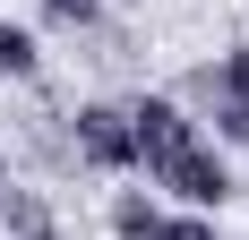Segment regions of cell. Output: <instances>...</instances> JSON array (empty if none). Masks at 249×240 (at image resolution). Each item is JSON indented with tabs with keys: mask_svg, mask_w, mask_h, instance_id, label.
<instances>
[{
	"mask_svg": "<svg viewBox=\"0 0 249 240\" xmlns=\"http://www.w3.org/2000/svg\"><path fill=\"white\" fill-rule=\"evenodd\" d=\"M138 171H146L163 197H180L189 215H224V206H232V163L215 154L206 129H198V137H180V146H155Z\"/></svg>",
	"mask_w": 249,
	"mask_h": 240,
	"instance_id": "cell-1",
	"label": "cell"
},
{
	"mask_svg": "<svg viewBox=\"0 0 249 240\" xmlns=\"http://www.w3.org/2000/svg\"><path fill=\"white\" fill-rule=\"evenodd\" d=\"M69 154L95 171H138V137H129V103H77L69 112Z\"/></svg>",
	"mask_w": 249,
	"mask_h": 240,
	"instance_id": "cell-2",
	"label": "cell"
},
{
	"mask_svg": "<svg viewBox=\"0 0 249 240\" xmlns=\"http://www.w3.org/2000/svg\"><path fill=\"white\" fill-rule=\"evenodd\" d=\"M198 95H206V120H215V137L249 154V43H232L215 69H198Z\"/></svg>",
	"mask_w": 249,
	"mask_h": 240,
	"instance_id": "cell-3",
	"label": "cell"
},
{
	"mask_svg": "<svg viewBox=\"0 0 249 240\" xmlns=\"http://www.w3.org/2000/svg\"><path fill=\"white\" fill-rule=\"evenodd\" d=\"M0 232H9V240H60V215H52V197H43V189L0 180Z\"/></svg>",
	"mask_w": 249,
	"mask_h": 240,
	"instance_id": "cell-4",
	"label": "cell"
},
{
	"mask_svg": "<svg viewBox=\"0 0 249 240\" xmlns=\"http://www.w3.org/2000/svg\"><path fill=\"white\" fill-rule=\"evenodd\" d=\"M103 223H112V240H155V232H163V206H155L146 189H121Z\"/></svg>",
	"mask_w": 249,
	"mask_h": 240,
	"instance_id": "cell-5",
	"label": "cell"
},
{
	"mask_svg": "<svg viewBox=\"0 0 249 240\" xmlns=\"http://www.w3.org/2000/svg\"><path fill=\"white\" fill-rule=\"evenodd\" d=\"M0 77H18V86L43 77V43H35L26 26H9V17H0Z\"/></svg>",
	"mask_w": 249,
	"mask_h": 240,
	"instance_id": "cell-6",
	"label": "cell"
},
{
	"mask_svg": "<svg viewBox=\"0 0 249 240\" xmlns=\"http://www.w3.org/2000/svg\"><path fill=\"white\" fill-rule=\"evenodd\" d=\"M35 9H43L52 26H77V34H86V26H103V0H35Z\"/></svg>",
	"mask_w": 249,
	"mask_h": 240,
	"instance_id": "cell-7",
	"label": "cell"
},
{
	"mask_svg": "<svg viewBox=\"0 0 249 240\" xmlns=\"http://www.w3.org/2000/svg\"><path fill=\"white\" fill-rule=\"evenodd\" d=\"M155 240H224V223L215 215H189V206H180V215H163V232Z\"/></svg>",
	"mask_w": 249,
	"mask_h": 240,
	"instance_id": "cell-8",
	"label": "cell"
},
{
	"mask_svg": "<svg viewBox=\"0 0 249 240\" xmlns=\"http://www.w3.org/2000/svg\"><path fill=\"white\" fill-rule=\"evenodd\" d=\"M0 180H9V146H0Z\"/></svg>",
	"mask_w": 249,
	"mask_h": 240,
	"instance_id": "cell-9",
	"label": "cell"
}]
</instances>
